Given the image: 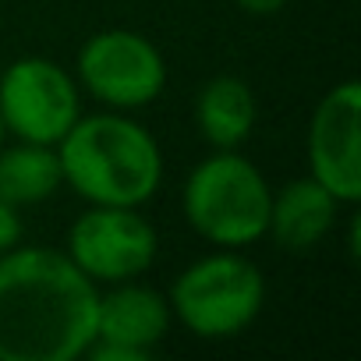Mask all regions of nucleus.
Here are the masks:
<instances>
[{"instance_id": "8", "label": "nucleus", "mask_w": 361, "mask_h": 361, "mask_svg": "<svg viewBox=\"0 0 361 361\" xmlns=\"http://www.w3.org/2000/svg\"><path fill=\"white\" fill-rule=\"evenodd\" d=\"M308 163L336 202H361V85L354 78L319 99L308 128Z\"/></svg>"}, {"instance_id": "13", "label": "nucleus", "mask_w": 361, "mask_h": 361, "mask_svg": "<svg viewBox=\"0 0 361 361\" xmlns=\"http://www.w3.org/2000/svg\"><path fill=\"white\" fill-rule=\"evenodd\" d=\"M22 241V220H18V206L0 199V252H8Z\"/></svg>"}, {"instance_id": "5", "label": "nucleus", "mask_w": 361, "mask_h": 361, "mask_svg": "<svg viewBox=\"0 0 361 361\" xmlns=\"http://www.w3.org/2000/svg\"><path fill=\"white\" fill-rule=\"evenodd\" d=\"M78 117V85L61 64L22 57L0 75V124L22 142L57 145Z\"/></svg>"}, {"instance_id": "7", "label": "nucleus", "mask_w": 361, "mask_h": 361, "mask_svg": "<svg viewBox=\"0 0 361 361\" xmlns=\"http://www.w3.org/2000/svg\"><path fill=\"white\" fill-rule=\"evenodd\" d=\"M71 262L92 283H124L156 259V231L135 206H92L68 234Z\"/></svg>"}, {"instance_id": "11", "label": "nucleus", "mask_w": 361, "mask_h": 361, "mask_svg": "<svg viewBox=\"0 0 361 361\" xmlns=\"http://www.w3.org/2000/svg\"><path fill=\"white\" fill-rule=\"evenodd\" d=\"M195 121L209 145L238 149L255 128V92L238 75H216L199 89Z\"/></svg>"}, {"instance_id": "9", "label": "nucleus", "mask_w": 361, "mask_h": 361, "mask_svg": "<svg viewBox=\"0 0 361 361\" xmlns=\"http://www.w3.org/2000/svg\"><path fill=\"white\" fill-rule=\"evenodd\" d=\"M166 329H170V301H163V294H156L152 287L124 280L114 283V290L99 294L96 340L152 354V347L166 336Z\"/></svg>"}, {"instance_id": "3", "label": "nucleus", "mask_w": 361, "mask_h": 361, "mask_svg": "<svg viewBox=\"0 0 361 361\" xmlns=\"http://www.w3.org/2000/svg\"><path fill=\"white\" fill-rule=\"evenodd\" d=\"M273 188L255 163L234 149H216L185 180L180 209L199 238L220 248H245L266 238Z\"/></svg>"}, {"instance_id": "2", "label": "nucleus", "mask_w": 361, "mask_h": 361, "mask_svg": "<svg viewBox=\"0 0 361 361\" xmlns=\"http://www.w3.org/2000/svg\"><path fill=\"white\" fill-rule=\"evenodd\" d=\"M64 185L92 206H142L163 180L156 138L124 114L78 117L57 142Z\"/></svg>"}, {"instance_id": "4", "label": "nucleus", "mask_w": 361, "mask_h": 361, "mask_svg": "<svg viewBox=\"0 0 361 361\" xmlns=\"http://www.w3.org/2000/svg\"><path fill=\"white\" fill-rule=\"evenodd\" d=\"M266 305V280L238 252H216L192 262L173 280L170 312L199 340H231L245 333Z\"/></svg>"}, {"instance_id": "10", "label": "nucleus", "mask_w": 361, "mask_h": 361, "mask_svg": "<svg viewBox=\"0 0 361 361\" xmlns=\"http://www.w3.org/2000/svg\"><path fill=\"white\" fill-rule=\"evenodd\" d=\"M336 199L319 185V180L308 173V177H298V180H287V185L273 195L269 202V227L266 234L283 248V252H312L333 227L336 220Z\"/></svg>"}, {"instance_id": "14", "label": "nucleus", "mask_w": 361, "mask_h": 361, "mask_svg": "<svg viewBox=\"0 0 361 361\" xmlns=\"http://www.w3.org/2000/svg\"><path fill=\"white\" fill-rule=\"evenodd\" d=\"M234 4L252 11V15H273V11H283L290 0H234Z\"/></svg>"}, {"instance_id": "1", "label": "nucleus", "mask_w": 361, "mask_h": 361, "mask_svg": "<svg viewBox=\"0 0 361 361\" xmlns=\"http://www.w3.org/2000/svg\"><path fill=\"white\" fill-rule=\"evenodd\" d=\"M99 290L54 248L0 252V361H75L96 340Z\"/></svg>"}, {"instance_id": "12", "label": "nucleus", "mask_w": 361, "mask_h": 361, "mask_svg": "<svg viewBox=\"0 0 361 361\" xmlns=\"http://www.w3.org/2000/svg\"><path fill=\"white\" fill-rule=\"evenodd\" d=\"M64 185L57 145L18 142L15 149H0V199L11 206L47 202Z\"/></svg>"}, {"instance_id": "6", "label": "nucleus", "mask_w": 361, "mask_h": 361, "mask_svg": "<svg viewBox=\"0 0 361 361\" xmlns=\"http://www.w3.org/2000/svg\"><path fill=\"white\" fill-rule=\"evenodd\" d=\"M82 85L114 110L149 106L166 85L163 54L131 29L96 32L78 54Z\"/></svg>"}, {"instance_id": "15", "label": "nucleus", "mask_w": 361, "mask_h": 361, "mask_svg": "<svg viewBox=\"0 0 361 361\" xmlns=\"http://www.w3.org/2000/svg\"><path fill=\"white\" fill-rule=\"evenodd\" d=\"M4 135H8V131H4V124H0V145H4Z\"/></svg>"}]
</instances>
